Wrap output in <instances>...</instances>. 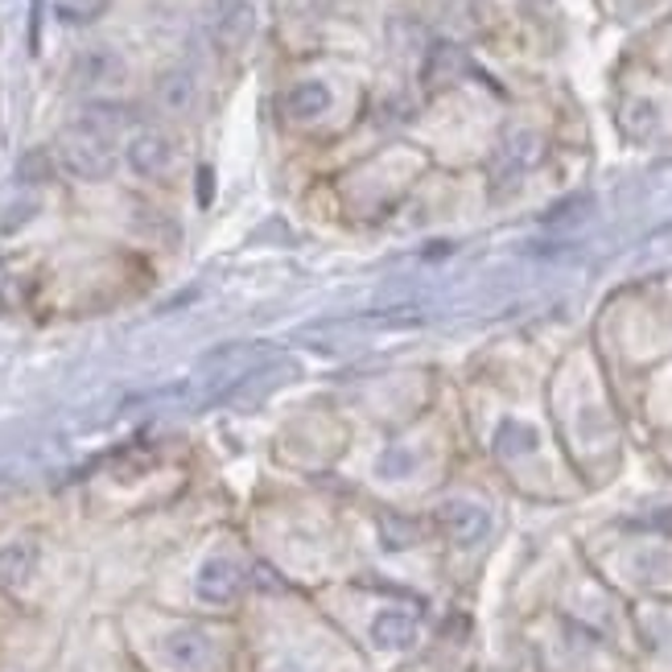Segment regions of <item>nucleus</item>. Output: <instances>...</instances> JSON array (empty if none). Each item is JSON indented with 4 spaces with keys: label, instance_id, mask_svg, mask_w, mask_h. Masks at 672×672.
Instances as JSON below:
<instances>
[{
    "label": "nucleus",
    "instance_id": "7",
    "mask_svg": "<svg viewBox=\"0 0 672 672\" xmlns=\"http://www.w3.org/2000/svg\"><path fill=\"white\" fill-rule=\"evenodd\" d=\"M128 165L141 174V178H162L174 165V141L157 132V128H144L128 141Z\"/></svg>",
    "mask_w": 672,
    "mask_h": 672
},
{
    "label": "nucleus",
    "instance_id": "17",
    "mask_svg": "<svg viewBox=\"0 0 672 672\" xmlns=\"http://www.w3.org/2000/svg\"><path fill=\"white\" fill-rule=\"evenodd\" d=\"M103 9V0H62L59 4V17L71 21V25H79V21H91L96 13Z\"/></svg>",
    "mask_w": 672,
    "mask_h": 672
},
{
    "label": "nucleus",
    "instance_id": "13",
    "mask_svg": "<svg viewBox=\"0 0 672 672\" xmlns=\"http://www.w3.org/2000/svg\"><path fill=\"white\" fill-rule=\"evenodd\" d=\"M194 96H199V87H194V75H190V71H169V75H162V83H157V103H162L165 112H190V107H194Z\"/></svg>",
    "mask_w": 672,
    "mask_h": 672
},
{
    "label": "nucleus",
    "instance_id": "19",
    "mask_svg": "<svg viewBox=\"0 0 672 672\" xmlns=\"http://www.w3.org/2000/svg\"><path fill=\"white\" fill-rule=\"evenodd\" d=\"M199 203H211V169H199Z\"/></svg>",
    "mask_w": 672,
    "mask_h": 672
},
{
    "label": "nucleus",
    "instance_id": "18",
    "mask_svg": "<svg viewBox=\"0 0 672 672\" xmlns=\"http://www.w3.org/2000/svg\"><path fill=\"white\" fill-rule=\"evenodd\" d=\"M17 174L25 182H41V178H50V157H46V153H29V157L21 162Z\"/></svg>",
    "mask_w": 672,
    "mask_h": 672
},
{
    "label": "nucleus",
    "instance_id": "15",
    "mask_svg": "<svg viewBox=\"0 0 672 672\" xmlns=\"http://www.w3.org/2000/svg\"><path fill=\"white\" fill-rule=\"evenodd\" d=\"M380 479H405V474H413L417 470V454L405 446H392L384 449V458H380Z\"/></svg>",
    "mask_w": 672,
    "mask_h": 672
},
{
    "label": "nucleus",
    "instance_id": "5",
    "mask_svg": "<svg viewBox=\"0 0 672 672\" xmlns=\"http://www.w3.org/2000/svg\"><path fill=\"white\" fill-rule=\"evenodd\" d=\"M162 656L182 672H203L211 660H215V644L211 635L199 632V627H174V632L162 639Z\"/></svg>",
    "mask_w": 672,
    "mask_h": 672
},
{
    "label": "nucleus",
    "instance_id": "6",
    "mask_svg": "<svg viewBox=\"0 0 672 672\" xmlns=\"http://www.w3.org/2000/svg\"><path fill=\"white\" fill-rule=\"evenodd\" d=\"M256 29V13L248 0H215L211 9V38L224 50H240Z\"/></svg>",
    "mask_w": 672,
    "mask_h": 672
},
{
    "label": "nucleus",
    "instance_id": "1",
    "mask_svg": "<svg viewBox=\"0 0 672 672\" xmlns=\"http://www.w3.org/2000/svg\"><path fill=\"white\" fill-rule=\"evenodd\" d=\"M124 124V107L116 103H91L83 107V116L59 137V162L66 174H75L83 182H100L116 165V132Z\"/></svg>",
    "mask_w": 672,
    "mask_h": 672
},
{
    "label": "nucleus",
    "instance_id": "16",
    "mask_svg": "<svg viewBox=\"0 0 672 672\" xmlns=\"http://www.w3.org/2000/svg\"><path fill=\"white\" fill-rule=\"evenodd\" d=\"M591 211V199L586 194H578V199H570V203H561V206H553L549 215H545V224L557 227V224H573V219H582Z\"/></svg>",
    "mask_w": 672,
    "mask_h": 672
},
{
    "label": "nucleus",
    "instance_id": "12",
    "mask_svg": "<svg viewBox=\"0 0 672 672\" xmlns=\"http://www.w3.org/2000/svg\"><path fill=\"white\" fill-rule=\"evenodd\" d=\"M536 446H541V433H536L529 421L508 417V421H499V429H495V449H499L504 458H524V454H532Z\"/></svg>",
    "mask_w": 672,
    "mask_h": 672
},
{
    "label": "nucleus",
    "instance_id": "11",
    "mask_svg": "<svg viewBox=\"0 0 672 672\" xmlns=\"http://www.w3.org/2000/svg\"><path fill=\"white\" fill-rule=\"evenodd\" d=\"M75 79L87 87H103V83H121L124 79V62L112 50H87L75 62Z\"/></svg>",
    "mask_w": 672,
    "mask_h": 672
},
{
    "label": "nucleus",
    "instance_id": "8",
    "mask_svg": "<svg viewBox=\"0 0 672 672\" xmlns=\"http://www.w3.org/2000/svg\"><path fill=\"white\" fill-rule=\"evenodd\" d=\"M330 107H334V91H330L322 79L293 83V87L286 91V100H281V112H286L289 121H297V124L318 121V116H327Z\"/></svg>",
    "mask_w": 672,
    "mask_h": 672
},
{
    "label": "nucleus",
    "instance_id": "20",
    "mask_svg": "<svg viewBox=\"0 0 672 672\" xmlns=\"http://www.w3.org/2000/svg\"><path fill=\"white\" fill-rule=\"evenodd\" d=\"M286 672H293V669H286Z\"/></svg>",
    "mask_w": 672,
    "mask_h": 672
},
{
    "label": "nucleus",
    "instance_id": "14",
    "mask_svg": "<svg viewBox=\"0 0 672 672\" xmlns=\"http://www.w3.org/2000/svg\"><path fill=\"white\" fill-rule=\"evenodd\" d=\"M541 157V141L532 137V132H516L508 144H504V162L511 165V174H520V169H529L532 162Z\"/></svg>",
    "mask_w": 672,
    "mask_h": 672
},
{
    "label": "nucleus",
    "instance_id": "10",
    "mask_svg": "<svg viewBox=\"0 0 672 672\" xmlns=\"http://www.w3.org/2000/svg\"><path fill=\"white\" fill-rule=\"evenodd\" d=\"M38 570V549L29 545V541H9L4 549H0V586H25L29 578Z\"/></svg>",
    "mask_w": 672,
    "mask_h": 672
},
{
    "label": "nucleus",
    "instance_id": "9",
    "mask_svg": "<svg viewBox=\"0 0 672 672\" xmlns=\"http://www.w3.org/2000/svg\"><path fill=\"white\" fill-rule=\"evenodd\" d=\"M371 639H376V648L405 652L417 644V619L408 611H380L371 619Z\"/></svg>",
    "mask_w": 672,
    "mask_h": 672
},
{
    "label": "nucleus",
    "instance_id": "3",
    "mask_svg": "<svg viewBox=\"0 0 672 672\" xmlns=\"http://www.w3.org/2000/svg\"><path fill=\"white\" fill-rule=\"evenodd\" d=\"M194 591L211 607H227V603H236L240 591H244V570L231 557H211V561H203L199 578H194Z\"/></svg>",
    "mask_w": 672,
    "mask_h": 672
},
{
    "label": "nucleus",
    "instance_id": "4",
    "mask_svg": "<svg viewBox=\"0 0 672 672\" xmlns=\"http://www.w3.org/2000/svg\"><path fill=\"white\" fill-rule=\"evenodd\" d=\"M438 524L454 545H479L491 532V516L470 499H449L438 508Z\"/></svg>",
    "mask_w": 672,
    "mask_h": 672
},
{
    "label": "nucleus",
    "instance_id": "2",
    "mask_svg": "<svg viewBox=\"0 0 672 672\" xmlns=\"http://www.w3.org/2000/svg\"><path fill=\"white\" fill-rule=\"evenodd\" d=\"M272 364H277V346L227 343V346H215L203 364H199L194 380H186V384L194 392V405H206V401H224V396L240 392L252 380H261Z\"/></svg>",
    "mask_w": 672,
    "mask_h": 672
}]
</instances>
